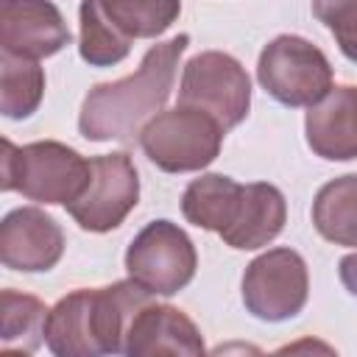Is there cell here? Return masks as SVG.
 Segmentation results:
<instances>
[{
	"instance_id": "1",
	"label": "cell",
	"mask_w": 357,
	"mask_h": 357,
	"mask_svg": "<svg viewBox=\"0 0 357 357\" xmlns=\"http://www.w3.org/2000/svg\"><path fill=\"white\" fill-rule=\"evenodd\" d=\"M187 45L190 36L178 33L148 47L137 73L128 78L95 84L81 103V137L89 142H134V137H139L142 128L159 112H165V103L173 92L176 67Z\"/></svg>"
},
{
	"instance_id": "2",
	"label": "cell",
	"mask_w": 357,
	"mask_h": 357,
	"mask_svg": "<svg viewBox=\"0 0 357 357\" xmlns=\"http://www.w3.org/2000/svg\"><path fill=\"white\" fill-rule=\"evenodd\" d=\"M151 304V293L134 282L78 287L47 312L45 343L53 357H112L126 346L131 318Z\"/></svg>"
},
{
	"instance_id": "3",
	"label": "cell",
	"mask_w": 357,
	"mask_h": 357,
	"mask_svg": "<svg viewBox=\"0 0 357 357\" xmlns=\"http://www.w3.org/2000/svg\"><path fill=\"white\" fill-rule=\"evenodd\" d=\"M3 181L6 192H20L36 204H64L78 201L89 184L92 162L84 159L75 148L42 139L28 145H14L3 139Z\"/></svg>"
},
{
	"instance_id": "4",
	"label": "cell",
	"mask_w": 357,
	"mask_h": 357,
	"mask_svg": "<svg viewBox=\"0 0 357 357\" xmlns=\"http://www.w3.org/2000/svg\"><path fill=\"white\" fill-rule=\"evenodd\" d=\"M257 81L273 100L290 109H312L335 89V73L324 50L296 33H282L262 47Z\"/></svg>"
},
{
	"instance_id": "5",
	"label": "cell",
	"mask_w": 357,
	"mask_h": 357,
	"mask_svg": "<svg viewBox=\"0 0 357 357\" xmlns=\"http://www.w3.org/2000/svg\"><path fill=\"white\" fill-rule=\"evenodd\" d=\"M223 126L190 106L159 112L139 134L145 156L165 173H195L212 165L223 145Z\"/></svg>"
},
{
	"instance_id": "6",
	"label": "cell",
	"mask_w": 357,
	"mask_h": 357,
	"mask_svg": "<svg viewBox=\"0 0 357 357\" xmlns=\"http://www.w3.org/2000/svg\"><path fill=\"white\" fill-rule=\"evenodd\" d=\"M198 268V254L190 234L173 220H151L126 248L128 282L151 296H176Z\"/></svg>"
},
{
	"instance_id": "7",
	"label": "cell",
	"mask_w": 357,
	"mask_h": 357,
	"mask_svg": "<svg viewBox=\"0 0 357 357\" xmlns=\"http://www.w3.org/2000/svg\"><path fill=\"white\" fill-rule=\"evenodd\" d=\"M178 106L201 109L229 131L240 126L251 109V78L234 56L204 50L184 64Z\"/></svg>"
},
{
	"instance_id": "8",
	"label": "cell",
	"mask_w": 357,
	"mask_h": 357,
	"mask_svg": "<svg viewBox=\"0 0 357 357\" xmlns=\"http://www.w3.org/2000/svg\"><path fill=\"white\" fill-rule=\"evenodd\" d=\"M310 296L307 262L293 248H271L248 262L243 273V304L245 310L268 324L296 318Z\"/></svg>"
},
{
	"instance_id": "9",
	"label": "cell",
	"mask_w": 357,
	"mask_h": 357,
	"mask_svg": "<svg viewBox=\"0 0 357 357\" xmlns=\"http://www.w3.org/2000/svg\"><path fill=\"white\" fill-rule=\"evenodd\" d=\"M92 162V176L78 201L67 206L73 220L84 231H112L117 229L128 212L139 201V176L126 151L117 153H100Z\"/></svg>"
},
{
	"instance_id": "10",
	"label": "cell",
	"mask_w": 357,
	"mask_h": 357,
	"mask_svg": "<svg viewBox=\"0 0 357 357\" xmlns=\"http://www.w3.org/2000/svg\"><path fill=\"white\" fill-rule=\"evenodd\" d=\"M64 254V231L39 206H17L0 223V259L11 271L42 273Z\"/></svg>"
},
{
	"instance_id": "11",
	"label": "cell",
	"mask_w": 357,
	"mask_h": 357,
	"mask_svg": "<svg viewBox=\"0 0 357 357\" xmlns=\"http://www.w3.org/2000/svg\"><path fill=\"white\" fill-rule=\"evenodd\" d=\"M70 45L59 6L45 0H8L0 6V47L17 59H47Z\"/></svg>"
},
{
	"instance_id": "12",
	"label": "cell",
	"mask_w": 357,
	"mask_h": 357,
	"mask_svg": "<svg viewBox=\"0 0 357 357\" xmlns=\"http://www.w3.org/2000/svg\"><path fill=\"white\" fill-rule=\"evenodd\" d=\"M126 357H206L195 321L173 304H145L128 326Z\"/></svg>"
},
{
	"instance_id": "13",
	"label": "cell",
	"mask_w": 357,
	"mask_h": 357,
	"mask_svg": "<svg viewBox=\"0 0 357 357\" xmlns=\"http://www.w3.org/2000/svg\"><path fill=\"white\" fill-rule=\"evenodd\" d=\"M307 145L326 162L357 159V86H335L304 117Z\"/></svg>"
},
{
	"instance_id": "14",
	"label": "cell",
	"mask_w": 357,
	"mask_h": 357,
	"mask_svg": "<svg viewBox=\"0 0 357 357\" xmlns=\"http://www.w3.org/2000/svg\"><path fill=\"white\" fill-rule=\"evenodd\" d=\"M284 220H287V204L282 190L265 181H254L245 184L240 215L231 223V229L220 234V240L229 248L254 251L276 240L284 229Z\"/></svg>"
},
{
	"instance_id": "15",
	"label": "cell",
	"mask_w": 357,
	"mask_h": 357,
	"mask_svg": "<svg viewBox=\"0 0 357 357\" xmlns=\"http://www.w3.org/2000/svg\"><path fill=\"white\" fill-rule=\"evenodd\" d=\"M245 184H237L231 176L223 173H204L192 178L181 195V215L187 223L223 234L240 215Z\"/></svg>"
},
{
	"instance_id": "16",
	"label": "cell",
	"mask_w": 357,
	"mask_h": 357,
	"mask_svg": "<svg viewBox=\"0 0 357 357\" xmlns=\"http://www.w3.org/2000/svg\"><path fill=\"white\" fill-rule=\"evenodd\" d=\"M315 231L346 248H357V173L326 181L312 201Z\"/></svg>"
},
{
	"instance_id": "17",
	"label": "cell",
	"mask_w": 357,
	"mask_h": 357,
	"mask_svg": "<svg viewBox=\"0 0 357 357\" xmlns=\"http://www.w3.org/2000/svg\"><path fill=\"white\" fill-rule=\"evenodd\" d=\"M45 95V70L39 61L0 53V112L8 120L31 117Z\"/></svg>"
},
{
	"instance_id": "18",
	"label": "cell",
	"mask_w": 357,
	"mask_h": 357,
	"mask_svg": "<svg viewBox=\"0 0 357 357\" xmlns=\"http://www.w3.org/2000/svg\"><path fill=\"white\" fill-rule=\"evenodd\" d=\"M81 20V36H78V53L92 67H112L120 64L128 50L131 39L117 31V25L106 17L103 6L98 0H86L78 6Z\"/></svg>"
},
{
	"instance_id": "19",
	"label": "cell",
	"mask_w": 357,
	"mask_h": 357,
	"mask_svg": "<svg viewBox=\"0 0 357 357\" xmlns=\"http://www.w3.org/2000/svg\"><path fill=\"white\" fill-rule=\"evenodd\" d=\"M100 6L128 39H153L165 33L181 14V6L173 0H106Z\"/></svg>"
},
{
	"instance_id": "20",
	"label": "cell",
	"mask_w": 357,
	"mask_h": 357,
	"mask_svg": "<svg viewBox=\"0 0 357 357\" xmlns=\"http://www.w3.org/2000/svg\"><path fill=\"white\" fill-rule=\"evenodd\" d=\"M47 307L28 293L3 290V349L20 346V351H31L45 340Z\"/></svg>"
},
{
	"instance_id": "21",
	"label": "cell",
	"mask_w": 357,
	"mask_h": 357,
	"mask_svg": "<svg viewBox=\"0 0 357 357\" xmlns=\"http://www.w3.org/2000/svg\"><path fill=\"white\" fill-rule=\"evenodd\" d=\"M312 14L329 28L335 36L340 53L357 64V3L346 0H329V3H312Z\"/></svg>"
},
{
	"instance_id": "22",
	"label": "cell",
	"mask_w": 357,
	"mask_h": 357,
	"mask_svg": "<svg viewBox=\"0 0 357 357\" xmlns=\"http://www.w3.org/2000/svg\"><path fill=\"white\" fill-rule=\"evenodd\" d=\"M271 357H340V354L321 337H298L293 343L279 346Z\"/></svg>"
},
{
	"instance_id": "23",
	"label": "cell",
	"mask_w": 357,
	"mask_h": 357,
	"mask_svg": "<svg viewBox=\"0 0 357 357\" xmlns=\"http://www.w3.org/2000/svg\"><path fill=\"white\" fill-rule=\"evenodd\" d=\"M206 357H268L257 343H248V340H229V343H220L215 346Z\"/></svg>"
},
{
	"instance_id": "24",
	"label": "cell",
	"mask_w": 357,
	"mask_h": 357,
	"mask_svg": "<svg viewBox=\"0 0 357 357\" xmlns=\"http://www.w3.org/2000/svg\"><path fill=\"white\" fill-rule=\"evenodd\" d=\"M337 273H340V282H343V287L357 298V254H346L343 259H340V268H337Z\"/></svg>"
},
{
	"instance_id": "25",
	"label": "cell",
	"mask_w": 357,
	"mask_h": 357,
	"mask_svg": "<svg viewBox=\"0 0 357 357\" xmlns=\"http://www.w3.org/2000/svg\"><path fill=\"white\" fill-rule=\"evenodd\" d=\"M0 357H31L28 351H14V349H3Z\"/></svg>"
}]
</instances>
